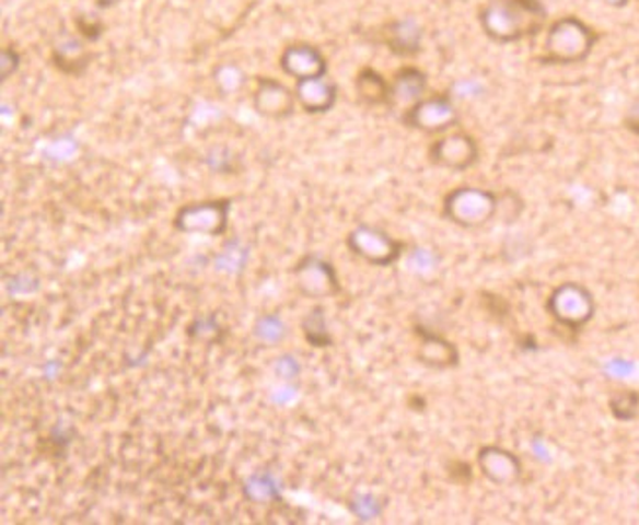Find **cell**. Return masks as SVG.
Masks as SVG:
<instances>
[{
	"label": "cell",
	"mask_w": 639,
	"mask_h": 525,
	"mask_svg": "<svg viewBox=\"0 0 639 525\" xmlns=\"http://www.w3.org/2000/svg\"><path fill=\"white\" fill-rule=\"evenodd\" d=\"M480 28L497 44L536 38L546 28L547 9L542 0H489L479 14Z\"/></svg>",
	"instance_id": "cell-1"
},
{
	"label": "cell",
	"mask_w": 639,
	"mask_h": 525,
	"mask_svg": "<svg viewBox=\"0 0 639 525\" xmlns=\"http://www.w3.org/2000/svg\"><path fill=\"white\" fill-rule=\"evenodd\" d=\"M596 30L577 16L555 20L546 34L542 61L551 66H577L586 61L599 44Z\"/></svg>",
	"instance_id": "cell-2"
},
{
	"label": "cell",
	"mask_w": 639,
	"mask_h": 525,
	"mask_svg": "<svg viewBox=\"0 0 639 525\" xmlns=\"http://www.w3.org/2000/svg\"><path fill=\"white\" fill-rule=\"evenodd\" d=\"M500 210V195L480 187H457L443 198L442 214L463 230H477L492 222Z\"/></svg>",
	"instance_id": "cell-3"
},
{
	"label": "cell",
	"mask_w": 639,
	"mask_h": 525,
	"mask_svg": "<svg viewBox=\"0 0 639 525\" xmlns=\"http://www.w3.org/2000/svg\"><path fill=\"white\" fill-rule=\"evenodd\" d=\"M547 312L561 328L581 331L594 318L596 302L581 282H564L549 294Z\"/></svg>",
	"instance_id": "cell-4"
},
{
	"label": "cell",
	"mask_w": 639,
	"mask_h": 525,
	"mask_svg": "<svg viewBox=\"0 0 639 525\" xmlns=\"http://www.w3.org/2000/svg\"><path fill=\"white\" fill-rule=\"evenodd\" d=\"M230 212H232L230 198L190 202L177 210L173 225L181 234L220 237L226 234L230 228Z\"/></svg>",
	"instance_id": "cell-5"
},
{
	"label": "cell",
	"mask_w": 639,
	"mask_h": 525,
	"mask_svg": "<svg viewBox=\"0 0 639 525\" xmlns=\"http://www.w3.org/2000/svg\"><path fill=\"white\" fill-rule=\"evenodd\" d=\"M403 124L428 136H443L460 124V110L450 93L423 96L403 113Z\"/></svg>",
	"instance_id": "cell-6"
},
{
	"label": "cell",
	"mask_w": 639,
	"mask_h": 525,
	"mask_svg": "<svg viewBox=\"0 0 639 525\" xmlns=\"http://www.w3.org/2000/svg\"><path fill=\"white\" fill-rule=\"evenodd\" d=\"M349 252L373 265V267H391L406 252L403 240H396L383 228L371 224H359L346 237Z\"/></svg>",
	"instance_id": "cell-7"
},
{
	"label": "cell",
	"mask_w": 639,
	"mask_h": 525,
	"mask_svg": "<svg viewBox=\"0 0 639 525\" xmlns=\"http://www.w3.org/2000/svg\"><path fill=\"white\" fill-rule=\"evenodd\" d=\"M292 277H294L297 291L306 299L322 301V299H334L341 294V282H339L336 267L320 255H304L301 261L294 265Z\"/></svg>",
	"instance_id": "cell-8"
},
{
	"label": "cell",
	"mask_w": 639,
	"mask_h": 525,
	"mask_svg": "<svg viewBox=\"0 0 639 525\" xmlns=\"http://www.w3.org/2000/svg\"><path fill=\"white\" fill-rule=\"evenodd\" d=\"M428 155L435 167L463 173L479 163V141L467 131H450L433 141Z\"/></svg>",
	"instance_id": "cell-9"
},
{
	"label": "cell",
	"mask_w": 639,
	"mask_h": 525,
	"mask_svg": "<svg viewBox=\"0 0 639 525\" xmlns=\"http://www.w3.org/2000/svg\"><path fill=\"white\" fill-rule=\"evenodd\" d=\"M294 89L281 83L274 77H257L254 91L255 113L269 120H287L297 108Z\"/></svg>",
	"instance_id": "cell-10"
},
{
	"label": "cell",
	"mask_w": 639,
	"mask_h": 525,
	"mask_svg": "<svg viewBox=\"0 0 639 525\" xmlns=\"http://www.w3.org/2000/svg\"><path fill=\"white\" fill-rule=\"evenodd\" d=\"M279 67L294 81L328 75V59L312 44H291L282 49Z\"/></svg>",
	"instance_id": "cell-11"
},
{
	"label": "cell",
	"mask_w": 639,
	"mask_h": 525,
	"mask_svg": "<svg viewBox=\"0 0 639 525\" xmlns=\"http://www.w3.org/2000/svg\"><path fill=\"white\" fill-rule=\"evenodd\" d=\"M483 477L492 482L495 487H514L522 479V460L516 453L504 450L500 445H487L477 455Z\"/></svg>",
	"instance_id": "cell-12"
},
{
	"label": "cell",
	"mask_w": 639,
	"mask_h": 525,
	"mask_svg": "<svg viewBox=\"0 0 639 525\" xmlns=\"http://www.w3.org/2000/svg\"><path fill=\"white\" fill-rule=\"evenodd\" d=\"M414 331L418 336L416 357L423 366L435 369V371H448L460 365V349L453 341L423 326H416Z\"/></svg>",
	"instance_id": "cell-13"
},
{
	"label": "cell",
	"mask_w": 639,
	"mask_h": 525,
	"mask_svg": "<svg viewBox=\"0 0 639 525\" xmlns=\"http://www.w3.org/2000/svg\"><path fill=\"white\" fill-rule=\"evenodd\" d=\"M297 103L306 114H326L338 103V85L326 77L294 83Z\"/></svg>",
	"instance_id": "cell-14"
},
{
	"label": "cell",
	"mask_w": 639,
	"mask_h": 525,
	"mask_svg": "<svg viewBox=\"0 0 639 525\" xmlns=\"http://www.w3.org/2000/svg\"><path fill=\"white\" fill-rule=\"evenodd\" d=\"M428 91V75L420 67L405 66L396 71L391 81V104L388 106H400L410 108L413 104L422 101Z\"/></svg>",
	"instance_id": "cell-15"
},
{
	"label": "cell",
	"mask_w": 639,
	"mask_h": 525,
	"mask_svg": "<svg viewBox=\"0 0 639 525\" xmlns=\"http://www.w3.org/2000/svg\"><path fill=\"white\" fill-rule=\"evenodd\" d=\"M422 26L414 19L391 22L383 32V42L396 57H414L422 51Z\"/></svg>",
	"instance_id": "cell-16"
},
{
	"label": "cell",
	"mask_w": 639,
	"mask_h": 525,
	"mask_svg": "<svg viewBox=\"0 0 639 525\" xmlns=\"http://www.w3.org/2000/svg\"><path fill=\"white\" fill-rule=\"evenodd\" d=\"M54 61L57 69H61L67 75H83L91 63V54L86 51L85 44L75 36L63 34L54 44Z\"/></svg>",
	"instance_id": "cell-17"
},
{
	"label": "cell",
	"mask_w": 639,
	"mask_h": 525,
	"mask_svg": "<svg viewBox=\"0 0 639 525\" xmlns=\"http://www.w3.org/2000/svg\"><path fill=\"white\" fill-rule=\"evenodd\" d=\"M356 93L367 106H388L391 81H386L373 67H363L356 77Z\"/></svg>",
	"instance_id": "cell-18"
},
{
	"label": "cell",
	"mask_w": 639,
	"mask_h": 525,
	"mask_svg": "<svg viewBox=\"0 0 639 525\" xmlns=\"http://www.w3.org/2000/svg\"><path fill=\"white\" fill-rule=\"evenodd\" d=\"M244 497L254 504H269L281 500V482L269 470L249 475L244 482Z\"/></svg>",
	"instance_id": "cell-19"
},
{
	"label": "cell",
	"mask_w": 639,
	"mask_h": 525,
	"mask_svg": "<svg viewBox=\"0 0 639 525\" xmlns=\"http://www.w3.org/2000/svg\"><path fill=\"white\" fill-rule=\"evenodd\" d=\"M247 259H249V247L244 245L240 237H230L222 245V252L214 257V269L228 275H240L244 272Z\"/></svg>",
	"instance_id": "cell-20"
},
{
	"label": "cell",
	"mask_w": 639,
	"mask_h": 525,
	"mask_svg": "<svg viewBox=\"0 0 639 525\" xmlns=\"http://www.w3.org/2000/svg\"><path fill=\"white\" fill-rule=\"evenodd\" d=\"M302 336L311 343L312 348L326 349L332 348L334 339L329 336L328 324H326V314L322 306L314 308L302 319Z\"/></svg>",
	"instance_id": "cell-21"
},
{
	"label": "cell",
	"mask_w": 639,
	"mask_h": 525,
	"mask_svg": "<svg viewBox=\"0 0 639 525\" xmlns=\"http://www.w3.org/2000/svg\"><path fill=\"white\" fill-rule=\"evenodd\" d=\"M212 81H214V85H217L220 93L230 96V94L240 93L244 89L245 83H247V75L237 63L226 61V63H220V66L214 67Z\"/></svg>",
	"instance_id": "cell-22"
},
{
	"label": "cell",
	"mask_w": 639,
	"mask_h": 525,
	"mask_svg": "<svg viewBox=\"0 0 639 525\" xmlns=\"http://www.w3.org/2000/svg\"><path fill=\"white\" fill-rule=\"evenodd\" d=\"M287 334H289L287 324L277 314H265V316L255 322V338L264 341V343H269V346L281 343L282 339L287 338Z\"/></svg>",
	"instance_id": "cell-23"
},
{
	"label": "cell",
	"mask_w": 639,
	"mask_h": 525,
	"mask_svg": "<svg viewBox=\"0 0 639 525\" xmlns=\"http://www.w3.org/2000/svg\"><path fill=\"white\" fill-rule=\"evenodd\" d=\"M224 334V329L220 326L217 316H200L188 326V336L197 341H205V343H212V341H220V336Z\"/></svg>",
	"instance_id": "cell-24"
},
{
	"label": "cell",
	"mask_w": 639,
	"mask_h": 525,
	"mask_svg": "<svg viewBox=\"0 0 639 525\" xmlns=\"http://www.w3.org/2000/svg\"><path fill=\"white\" fill-rule=\"evenodd\" d=\"M348 506L359 522H373L383 516V504L373 494H358L349 500Z\"/></svg>",
	"instance_id": "cell-25"
},
{
	"label": "cell",
	"mask_w": 639,
	"mask_h": 525,
	"mask_svg": "<svg viewBox=\"0 0 639 525\" xmlns=\"http://www.w3.org/2000/svg\"><path fill=\"white\" fill-rule=\"evenodd\" d=\"M639 396L636 393H621L612 398L611 408L618 420H631L638 413Z\"/></svg>",
	"instance_id": "cell-26"
},
{
	"label": "cell",
	"mask_w": 639,
	"mask_h": 525,
	"mask_svg": "<svg viewBox=\"0 0 639 525\" xmlns=\"http://www.w3.org/2000/svg\"><path fill=\"white\" fill-rule=\"evenodd\" d=\"M20 66H22V56H20L19 49L12 46L2 47V51H0V81L7 83L10 77L19 73Z\"/></svg>",
	"instance_id": "cell-27"
},
{
	"label": "cell",
	"mask_w": 639,
	"mask_h": 525,
	"mask_svg": "<svg viewBox=\"0 0 639 525\" xmlns=\"http://www.w3.org/2000/svg\"><path fill=\"white\" fill-rule=\"evenodd\" d=\"M235 158L232 155V151L226 150V148H214V150L208 151L207 163L208 167L217 173H222V175H228L234 171Z\"/></svg>",
	"instance_id": "cell-28"
},
{
	"label": "cell",
	"mask_w": 639,
	"mask_h": 525,
	"mask_svg": "<svg viewBox=\"0 0 639 525\" xmlns=\"http://www.w3.org/2000/svg\"><path fill=\"white\" fill-rule=\"evenodd\" d=\"M7 287H9L10 294H34L39 289V281L38 277H34L30 272H22V275L9 279Z\"/></svg>",
	"instance_id": "cell-29"
},
{
	"label": "cell",
	"mask_w": 639,
	"mask_h": 525,
	"mask_svg": "<svg viewBox=\"0 0 639 525\" xmlns=\"http://www.w3.org/2000/svg\"><path fill=\"white\" fill-rule=\"evenodd\" d=\"M275 375L282 381H292L301 375V365L292 355H281L275 361Z\"/></svg>",
	"instance_id": "cell-30"
},
{
	"label": "cell",
	"mask_w": 639,
	"mask_h": 525,
	"mask_svg": "<svg viewBox=\"0 0 639 525\" xmlns=\"http://www.w3.org/2000/svg\"><path fill=\"white\" fill-rule=\"evenodd\" d=\"M604 4H608L612 9H624V7H628V2L630 0H602Z\"/></svg>",
	"instance_id": "cell-31"
}]
</instances>
